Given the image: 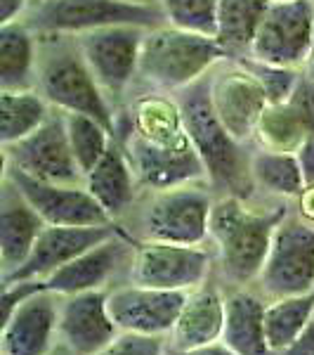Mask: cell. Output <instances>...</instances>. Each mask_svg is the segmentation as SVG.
<instances>
[{
  "mask_svg": "<svg viewBox=\"0 0 314 355\" xmlns=\"http://www.w3.org/2000/svg\"><path fill=\"white\" fill-rule=\"evenodd\" d=\"M293 204L272 199H241L218 194L210 214L208 246L215 259V275L230 289L253 287L279 223L290 214Z\"/></svg>",
  "mask_w": 314,
  "mask_h": 355,
  "instance_id": "6da1fadb",
  "label": "cell"
},
{
  "mask_svg": "<svg viewBox=\"0 0 314 355\" xmlns=\"http://www.w3.org/2000/svg\"><path fill=\"white\" fill-rule=\"evenodd\" d=\"M187 133L205 166L208 185L215 194H234L241 199H255V185L250 175L253 145H243L222 125L213 110L208 90V76L198 83L175 93Z\"/></svg>",
  "mask_w": 314,
  "mask_h": 355,
  "instance_id": "7a4b0ae2",
  "label": "cell"
},
{
  "mask_svg": "<svg viewBox=\"0 0 314 355\" xmlns=\"http://www.w3.org/2000/svg\"><path fill=\"white\" fill-rule=\"evenodd\" d=\"M215 190L208 182L168 187V190H142L128 216L116 223L133 242H168V244H208L210 214Z\"/></svg>",
  "mask_w": 314,
  "mask_h": 355,
  "instance_id": "3957f363",
  "label": "cell"
},
{
  "mask_svg": "<svg viewBox=\"0 0 314 355\" xmlns=\"http://www.w3.org/2000/svg\"><path fill=\"white\" fill-rule=\"evenodd\" d=\"M36 90L64 114H88L116 133V110L100 88L68 33H38V83Z\"/></svg>",
  "mask_w": 314,
  "mask_h": 355,
  "instance_id": "277c9868",
  "label": "cell"
},
{
  "mask_svg": "<svg viewBox=\"0 0 314 355\" xmlns=\"http://www.w3.org/2000/svg\"><path fill=\"white\" fill-rule=\"evenodd\" d=\"M227 55L215 38L158 24L147 28L140 53L135 95L165 93L175 95L208 76Z\"/></svg>",
  "mask_w": 314,
  "mask_h": 355,
  "instance_id": "5b68a950",
  "label": "cell"
},
{
  "mask_svg": "<svg viewBox=\"0 0 314 355\" xmlns=\"http://www.w3.org/2000/svg\"><path fill=\"white\" fill-rule=\"evenodd\" d=\"M36 33H68L78 36L104 26H158L163 15L158 5H135L128 0H41L24 15Z\"/></svg>",
  "mask_w": 314,
  "mask_h": 355,
  "instance_id": "8992f818",
  "label": "cell"
},
{
  "mask_svg": "<svg viewBox=\"0 0 314 355\" xmlns=\"http://www.w3.org/2000/svg\"><path fill=\"white\" fill-rule=\"evenodd\" d=\"M145 26H104L78 33V48L116 114L133 100Z\"/></svg>",
  "mask_w": 314,
  "mask_h": 355,
  "instance_id": "52a82bcc",
  "label": "cell"
},
{
  "mask_svg": "<svg viewBox=\"0 0 314 355\" xmlns=\"http://www.w3.org/2000/svg\"><path fill=\"white\" fill-rule=\"evenodd\" d=\"M253 289L267 301L314 291V225L302 220L293 209L279 223Z\"/></svg>",
  "mask_w": 314,
  "mask_h": 355,
  "instance_id": "ba28073f",
  "label": "cell"
},
{
  "mask_svg": "<svg viewBox=\"0 0 314 355\" xmlns=\"http://www.w3.org/2000/svg\"><path fill=\"white\" fill-rule=\"evenodd\" d=\"M215 277V259L208 244L135 242L125 282L163 291H190Z\"/></svg>",
  "mask_w": 314,
  "mask_h": 355,
  "instance_id": "9c48e42d",
  "label": "cell"
},
{
  "mask_svg": "<svg viewBox=\"0 0 314 355\" xmlns=\"http://www.w3.org/2000/svg\"><path fill=\"white\" fill-rule=\"evenodd\" d=\"M113 137L125 150L142 190H168L190 182H208L205 166L190 135L175 142H149L130 133Z\"/></svg>",
  "mask_w": 314,
  "mask_h": 355,
  "instance_id": "30bf717a",
  "label": "cell"
},
{
  "mask_svg": "<svg viewBox=\"0 0 314 355\" xmlns=\"http://www.w3.org/2000/svg\"><path fill=\"white\" fill-rule=\"evenodd\" d=\"M3 164L43 182L85 185V175L68 145L62 112H55L36 133L10 147H3Z\"/></svg>",
  "mask_w": 314,
  "mask_h": 355,
  "instance_id": "8fae6325",
  "label": "cell"
},
{
  "mask_svg": "<svg viewBox=\"0 0 314 355\" xmlns=\"http://www.w3.org/2000/svg\"><path fill=\"white\" fill-rule=\"evenodd\" d=\"M314 45V0L272 3L250 57L267 64L305 71Z\"/></svg>",
  "mask_w": 314,
  "mask_h": 355,
  "instance_id": "7c38bea8",
  "label": "cell"
},
{
  "mask_svg": "<svg viewBox=\"0 0 314 355\" xmlns=\"http://www.w3.org/2000/svg\"><path fill=\"white\" fill-rule=\"evenodd\" d=\"M208 90L222 125L239 142L253 145L258 123L270 105L258 78L243 67V62L225 60L208 73Z\"/></svg>",
  "mask_w": 314,
  "mask_h": 355,
  "instance_id": "4fadbf2b",
  "label": "cell"
},
{
  "mask_svg": "<svg viewBox=\"0 0 314 355\" xmlns=\"http://www.w3.org/2000/svg\"><path fill=\"white\" fill-rule=\"evenodd\" d=\"M3 178L17 187V192L33 206L45 225L62 227H97L111 225L107 211L97 204V199L88 192L85 185H57L28 178L19 171L3 164Z\"/></svg>",
  "mask_w": 314,
  "mask_h": 355,
  "instance_id": "5bb4252c",
  "label": "cell"
},
{
  "mask_svg": "<svg viewBox=\"0 0 314 355\" xmlns=\"http://www.w3.org/2000/svg\"><path fill=\"white\" fill-rule=\"evenodd\" d=\"M187 301L185 291H163L125 282L109 289V313L121 334L168 339Z\"/></svg>",
  "mask_w": 314,
  "mask_h": 355,
  "instance_id": "9a60e30c",
  "label": "cell"
},
{
  "mask_svg": "<svg viewBox=\"0 0 314 355\" xmlns=\"http://www.w3.org/2000/svg\"><path fill=\"white\" fill-rule=\"evenodd\" d=\"M135 242L125 234L121 227L107 242L93 246L78 259L66 263L57 272L45 279L48 291H55L59 296L83 294V291L111 289V282L118 275L128 277V268L133 261Z\"/></svg>",
  "mask_w": 314,
  "mask_h": 355,
  "instance_id": "2e32d148",
  "label": "cell"
},
{
  "mask_svg": "<svg viewBox=\"0 0 314 355\" xmlns=\"http://www.w3.org/2000/svg\"><path fill=\"white\" fill-rule=\"evenodd\" d=\"M62 296L38 291L3 318L0 355H50L59 346Z\"/></svg>",
  "mask_w": 314,
  "mask_h": 355,
  "instance_id": "e0dca14e",
  "label": "cell"
},
{
  "mask_svg": "<svg viewBox=\"0 0 314 355\" xmlns=\"http://www.w3.org/2000/svg\"><path fill=\"white\" fill-rule=\"evenodd\" d=\"M109 289L62 296L59 343L76 355H97L121 336L109 313Z\"/></svg>",
  "mask_w": 314,
  "mask_h": 355,
  "instance_id": "ac0fdd59",
  "label": "cell"
},
{
  "mask_svg": "<svg viewBox=\"0 0 314 355\" xmlns=\"http://www.w3.org/2000/svg\"><path fill=\"white\" fill-rule=\"evenodd\" d=\"M118 232V225H97V227H62L45 225L41 237L36 239L28 259L17 270L3 277V284L19 282V279H48L50 275L64 268L66 263L78 259L93 246L107 242Z\"/></svg>",
  "mask_w": 314,
  "mask_h": 355,
  "instance_id": "d6986e66",
  "label": "cell"
},
{
  "mask_svg": "<svg viewBox=\"0 0 314 355\" xmlns=\"http://www.w3.org/2000/svg\"><path fill=\"white\" fill-rule=\"evenodd\" d=\"M225 296L227 291L215 279L201 284L187 294L173 331L168 336L170 348L190 351V348L208 346L222 341L225 331Z\"/></svg>",
  "mask_w": 314,
  "mask_h": 355,
  "instance_id": "ffe728a7",
  "label": "cell"
},
{
  "mask_svg": "<svg viewBox=\"0 0 314 355\" xmlns=\"http://www.w3.org/2000/svg\"><path fill=\"white\" fill-rule=\"evenodd\" d=\"M45 230V220L33 206L3 178L0 190V268L3 277L21 266L31 254L36 239Z\"/></svg>",
  "mask_w": 314,
  "mask_h": 355,
  "instance_id": "44dd1931",
  "label": "cell"
},
{
  "mask_svg": "<svg viewBox=\"0 0 314 355\" xmlns=\"http://www.w3.org/2000/svg\"><path fill=\"white\" fill-rule=\"evenodd\" d=\"M85 187L113 223H121L133 211L142 194V187L116 137H113L109 152L102 157V162L85 175Z\"/></svg>",
  "mask_w": 314,
  "mask_h": 355,
  "instance_id": "7402d4cb",
  "label": "cell"
},
{
  "mask_svg": "<svg viewBox=\"0 0 314 355\" xmlns=\"http://www.w3.org/2000/svg\"><path fill=\"white\" fill-rule=\"evenodd\" d=\"M267 299L253 287L230 289L225 296L222 343L237 355H274L265 334Z\"/></svg>",
  "mask_w": 314,
  "mask_h": 355,
  "instance_id": "603a6c76",
  "label": "cell"
},
{
  "mask_svg": "<svg viewBox=\"0 0 314 355\" xmlns=\"http://www.w3.org/2000/svg\"><path fill=\"white\" fill-rule=\"evenodd\" d=\"M38 83V33L26 21L0 26V90H31Z\"/></svg>",
  "mask_w": 314,
  "mask_h": 355,
  "instance_id": "cb8c5ba5",
  "label": "cell"
},
{
  "mask_svg": "<svg viewBox=\"0 0 314 355\" xmlns=\"http://www.w3.org/2000/svg\"><path fill=\"white\" fill-rule=\"evenodd\" d=\"M250 175H253L255 194L272 202L293 204L307 187L295 152H277L253 145Z\"/></svg>",
  "mask_w": 314,
  "mask_h": 355,
  "instance_id": "d4e9b609",
  "label": "cell"
},
{
  "mask_svg": "<svg viewBox=\"0 0 314 355\" xmlns=\"http://www.w3.org/2000/svg\"><path fill=\"white\" fill-rule=\"evenodd\" d=\"M272 0H220L215 41L227 60H246L260 33Z\"/></svg>",
  "mask_w": 314,
  "mask_h": 355,
  "instance_id": "484cf974",
  "label": "cell"
},
{
  "mask_svg": "<svg viewBox=\"0 0 314 355\" xmlns=\"http://www.w3.org/2000/svg\"><path fill=\"white\" fill-rule=\"evenodd\" d=\"M55 112L36 88L0 90V147H10L36 133Z\"/></svg>",
  "mask_w": 314,
  "mask_h": 355,
  "instance_id": "4316f807",
  "label": "cell"
},
{
  "mask_svg": "<svg viewBox=\"0 0 314 355\" xmlns=\"http://www.w3.org/2000/svg\"><path fill=\"white\" fill-rule=\"evenodd\" d=\"M310 135H314L312 123L293 100H286L281 105H267L253 145L277 152H295Z\"/></svg>",
  "mask_w": 314,
  "mask_h": 355,
  "instance_id": "83f0119b",
  "label": "cell"
},
{
  "mask_svg": "<svg viewBox=\"0 0 314 355\" xmlns=\"http://www.w3.org/2000/svg\"><path fill=\"white\" fill-rule=\"evenodd\" d=\"M314 318V291L300 296L267 301L265 308V334L267 343L279 355L305 331Z\"/></svg>",
  "mask_w": 314,
  "mask_h": 355,
  "instance_id": "f1b7e54d",
  "label": "cell"
},
{
  "mask_svg": "<svg viewBox=\"0 0 314 355\" xmlns=\"http://www.w3.org/2000/svg\"><path fill=\"white\" fill-rule=\"evenodd\" d=\"M64 123L73 157L81 166L83 175H88L109 152V147L113 145V133L88 114H64Z\"/></svg>",
  "mask_w": 314,
  "mask_h": 355,
  "instance_id": "f546056e",
  "label": "cell"
},
{
  "mask_svg": "<svg viewBox=\"0 0 314 355\" xmlns=\"http://www.w3.org/2000/svg\"><path fill=\"white\" fill-rule=\"evenodd\" d=\"M163 24L215 38L220 0H158Z\"/></svg>",
  "mask_w": 314,
  "mask_h": 355,
  "instance_id": "4dcf8cb0",
  "label": "cell"
},
{
  "mask_svg": "<svg viewBox=\"0 0 314 355\" xmlns=\"http://www.w3.org/2000/svg\"><path fill=\"white\" fill-rule=\"evenodd\" d=\"M239 62H243V67L260 81L270 105H281V102L290 100V95L295 93V88L302 81V73H305L300 69L267 64V62H258L253 57H246V60H239Z\"/></svg>",
  "mask_w": 314,
  "mask_h": 355,
  "instance_id": "1f68e13d",
  "label": "cell"
},
{
  "mask_svg": "<svg viewBox=\"0 0 314 355\" xmlns=\"http://www.w3.org/2000/svg\"><path fill=\"white\" fill-rule=\"evenodd\" d=\"M168 339L163 336H140V334H121L111 346H107L97 355H163Z\"/></svg>",
  "mask_w": 314,
  "mask_h": 355,
  "instance_id": "d6a6232c",
  "label": "cell"
},
{
  "mask_svg": "<svg viewBox=\"0 0 314 355\" xmlns=\"http://www.w3.org/2000/svg\"><path fill=\"white\" fill-rule=\"evenodd\" d=\"M33 3L36 0H0V26L24 19V15L31 10Z\"/></svg>",
  "mask_w": 314,
  "mask_h": 355,
  "instance_id": "836d02e7",
  "label": "cell"
},
{
  "mask_svg": "<svg viewBox=\"0 0 314 355\" xmlns=\"http://www.w3.org/2000/svg\"><path fill=\"white\" fill-rule=\"evenodd\" d=\"M295 157H298V164L302 168V175H305V182L307 185H314V135L307 137L298 150H295Z\"/></svg>",
  "mask_w": 314,
  "mask_h": 355,
  "instance_id": "e575fe53",
  "label": "cell"
},
{
  "mask_svg": "<svg viewBox=\"0 0 314 355\" xmlns=\"http://www.w3.org/2000/svg\"><path fill=\"white\" fill-rule=\"evenodd\" d=\"M279 355H314V318L298 339H295L286 351H281Z\"/></svg>",
  "mask_w": 314,
  "mask_h": 355,
  "instance_id": "d590c367",
  "label": "cell"
},
{
  "mask_svg": "<svg viewBox=\"0 0 314 355\" xmlns=\"http://www.w3.org/2000/svg\"><path fill=\"white\" fill-rule=\"evenodd\" d=\"M163 355H237L232 348H227L225 343H208V346H198V348H190V351H180V348H170L165 346Z\"/></svg>",
  "mask_w": 314,
  "mask_h": 355,
  "instance_id": "8d00e7d4",
  "label": "cell"
},
{
  "mask_svg": "<svg viewBox=\"0 0 314 355\" xmlns=\"http://www.w3.org/2000/svg\"><path fill=\"white\" fill-rule=\"evenodd\" d=\"M293 211L300 216L302 220H307L314 225V185H307L298 199L293 202Z\"/></svg>",
  "mask_w": 314,
  "mask_h": 355,
  "instance_id": "74e56055",
  "label": "cell"
},
{
  "mask_svg": "<svg viewBox=\"0 0 314 355\" xmlns=\"http://www.w3.org/2000/svg\"><path fill=\"white\" fill-rule=\"evenodd\" d=\"M305 76H310L314 81V45H312V55L310 60H307V67H305Z\"/></svg>",
  "mask_w": 314,
  "mask_h": 355,
  "instance_id": "f35d334b",
  "label": "cell"
},
{
  "mask_svg": "<svg viewBox=\"0 0 314 355\" xmlns=\"http://www.w3.org/2000/svg\"><path fill=\"white\" fill-rule=\"evenodd\" d=\"M50 355H76V353H71V351H68V348H64V346H62V343H59V346H57L55 351L50 353Z\"/></svg>",
  "mask_w": 314,
  "mask_h": 355,
  "instance_id": "ab89813d",
  "label": "cell"
},
{
  "mask_svg": "<svg viewBox=\"0 0 314 355\" xmlns=\"http://www.w3.org/2000/svg\"><path fill=\"white\" fill-rule=\"evenodd\" d=\"M128 3H135V5H158V0H128Z\"/></svg>",
  "mask_w": 314,
  "mask_h": 355,
  "instance_id": "60d3db41",
  "label": "cell"
},
{
  "mask_svg": "<svg viewBox=\"0 0 314 355\" xmlns=\"http://www.w3.org/2000/svg\"><path fill=\"white\" fill-rule=\"evenodd\" d=\"M272 3H288V0H272Z\"/></svg>",
  "mask_w": 314,
  "mask_h": 355,
  "instance_id": "b9f144b4",
  "label": "cell"
},
{
  "mask_svg": "<svg viewBox=\"0 0 314 355\" xmlns=\"http://www.w3.org/2000/svg\"><path fill=\"white\" fill-rule=\"evenodd\" d=\"M36 3H41V0H36Z\"/></svg>",
  "mask_w": 314,
  "mask_h": 355,
  "instance_id": "7bdbcfd3",
  "label": "cell"
}]
</instances>
